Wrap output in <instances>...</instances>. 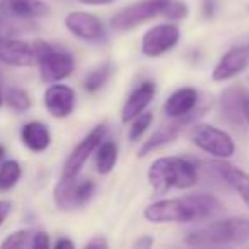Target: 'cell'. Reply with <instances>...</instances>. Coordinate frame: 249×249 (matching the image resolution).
I'll return each mask as SVG.
<instances>
[{
    "label": "cell",
    "mask_w": 249,
    "mask_h": 249,
    "mask_svg": "<svg viewBox=\"0 0 249 249\" xmlns=\"http://www.w3.org/2000/svg\"><path fill=\"white\" fill-rule=\"evenodd\" d=\"M154 96H156V84L150 82V80L140 84L137 89L132 90L128 99L124 101L123 107H121V121L128 123L135 116H139L140 113H143L147 106L152 103Z\"/></svg>",
    "instance_id": "obj_17"
},
{
    "label": "cell",
    "mask_w": 249,
    "mask_h": 249,
    "mask_svg": "<svg viewBox=\"0 0 249 249\" xmlns=\"http://www.w3.org/2000/svg\"><path fill=\"white\" fill-rule=\"evenodd\" d=\"M39 67V75L41 80L46 84L53 82H62L67 77H70V73L75 69V60L65 50H58L55 46L50 45L46 48V52L39 56L38 60Z\"/></svg>",
    "instance_id": "obj_10"
},
{
    "label": "cell",
    "mask_w": 249,
    "mask_h": 249,
    "mask_svg": "<svg viewBox=\"0 0 249 249\" xmlns=\"http://www.w3.org/2000/svg\"><path fill=\"white\" fill-rule=\"evenodd\" d=\"M52 12L45 0H0V16L11 19H38Z\"/></svg>",
    "instance_id": "obj_16"
},
{
    "label": "cell",
    "mask_w": 249,
    "mask_h": 249,
    "mask_svg": "<svg viewBox=\"0 0 249 249\" xmlns=\"http://www.w3.org/2000/svg\"><path fill=\"white\" fill-rule=\"evenodd\" d=\"M249 242V218L232 217L224 220H215L207 225L191 231L186 235V244L190 246H235Z\"/></svg>",
    "instance_id": "obj_3"
},
{
    "label": "cell",
    "mask_w": 249,
    "mask_h": 249,
    "mask_svg": "<svg viewBox=\"0 0 249 249\" xmlns=\"http://www.w3.org/2000/svg\"><path fill=\"white\" fill-rule=\"evenodd\" d=\"M21 140L31 152H45L52 145V133L50 128L41 121H29L22 126Z\"/></svg>",
    "instance_id": "obj_20"
},
{
    "label": "cell",
    "mask_w": 249,
    "mask_h": 249,
    "mask_svg": "<svg viewBox=\"0 0 249 249\" xmlns=\"http://www.w3.org/2000/svg\"><path fill=\"white\" fill-rule=\"evenodd\" d=\"M4 159H5V149L4 145H0V164L4 162Z\"/></svg>",
    "instance_id": "obj_37"
},
{
    "label": "cell",
    "mask_w": 249,
    "mask_h": 249,
    "mask_svg": "<svg viewBox=\"0 0 249 249\" xmlns=\"http://www.w3.org/2000/svg\"><path fill=\"white\" fill-rule=\"evenodd\" d=\"M242 107H244V120H246V123L249 124V94L246 92V96H244V104H242Z\"/></svg>",
    "instance_id": "obj_35"
},
{
    "label": "cell",
    "mask_w": 249,
    "mask_h": 249,
    "mask_svg": "<svg viewBox=\"0 0 249 249\" xmlns=\"http://www.w3.org/2000/svg\"><path fill=\"white\" fill-rule=\"evenodd\" d=\"M154 244V239L150 235H142L133 242V248H150Z\"/></svg>",
    "instance_id": "obj_32"
},
{
    "label": "cell",
    "mask_w": 249,
    "mask_h": 249,
    "mask_svg": "<svg viewBox=\"0 0 249 249\" xmlns=\"http://www.w3.org/2000/svg\"><path fill=\"white\" fill-rule=\"evenodd\" d=\"M249 65V43L248 45H235L222 55L218 63L213 67L212 79L215 82H225L234 77L241 75Z\"/></svg>",
    "instance_id": "obj_13"
},
{
    "label": "cell",
    "mask_w": 249,
    "mask_h": 249,
    "mask_svg": "<svg viewBox=\"0 0 249 249\" xmlns=\"http://www.w3.org/2000/svg\"><path fill=\"white\" fill-rule=\"evenodd\" d=\"M190 139L196 149L203 150L205 154L215 157V159L225 160L234 156L235 152V143L232 137L224 130L207 123H193Z\"/></svg>",
    "instance_id": "obj_4"
},
{
    "label": "cell",
    "mask_w": 249,
    "mask_h": 249,
    "mask_svg": "<svg viewBox=\"0 0 249 249\" xmlns=\"http://www.w3.org/2000/svg\"><path fill=\"white\" fill-rule=\"evenodd\" d=\"M224 213V205L210 193H195L184 198H171L150 203L143 217L152 224H186L205 222Z\"/></svg>",
    "instance_id": "obj_1"
},
{
    "label": "cell",
    "mask_w": 249,
    "mask_h": 249,
    "mask_svg": "<svg viewBox=\"0 0 249 249\" xmlns=\"http://www.w3.org/2000/svg\"><path fill=\"white\" fill-rule=\"evenodd\" d=\"M4 104V90H2V77H0V107Z\"/></svg>",
    "instance_id": "obj_36"
},
{
    "label": "cell",
    "mask_w": 249,
    "mask_h": 249,
    "mask_svg": "<svg viewBox=\"0 0 249 249\" xmlns=\"http://www.w3.org/2000/svg\"><path fill=\"white\" fill-rule=\"evenodd\" d=\"M31 248L33 249H48L50 248V235L43 231H35Z\"/></svg>",
    "instance_id": "obj_28"
},
{
    "label": "cell",
    "mask_w": 249,
    "mask_h": 249,
    "mask_svg": "<svg viewBox=\"0 0 249 249\" xmlns=\"http://www.w3.org/2000/svg\"><path fill=\"white\" fill-rule=\"evenodd\" d=\"M80 2L86 5L97 7V5H109V4H113V2H116V0H80Z\"/></svg>",
    "instance_id": "obj_34"
},
{
    "label": "cell",
    "mask_w": 249,
    "mask_h": 249,
    "mask_svg": "<svg viewBox=\"0 0 249 249\" xmlns=\"http://www.w3.org/2000/svg\"><path fill=\"white\" fill-rule=\"evenodd\" d=\"M114 67L113 63L107 60V62H103L101 65H97L96 69H92L84 79V89L87 92H97L101 87H104V84L109 80L111 73H113Z\"/></svg>",
    "instance_id": "obj_22"
},
{
    "label": "cell",
    "mask_w": 249,
    "mask_h": 249,
    "mask_svg": "<svg viewBox=\"0 0 249 249\" xmlns=\"http://www.w3.org/2000/svg\"><path fill=\"white\" fill-rule=\"evenodd\" d=\"M73 241H70V239H65V237H62V239H58V241L55 242V249H72L73 248Z\"/></svg>",
    "instance_id": "obj_33"
},
{
    "label": "cell",
    "mask_w": 249,
    "mask_h": 249,
    "mask_svg": "<svg viewBox=\"0 0 249 249\" xmlns=\"http://www.w3.org/2000/svg\"><path fill=\"white\" fill-rule=\"evenodd\" d=\"M210 169L213 171L218 179L224 181L227 186H231L241 196L246 207L249 208V174L246 171L239 169V167L224 162L222 159L212 162Z\"/></svg>",
    "instance_id": "obj_15"
},
{
    "label": "cell",
    "mask_w": 249,
    "mask_h": 249,
    "mask_svg": "<svg viewBox=\"0 0 249 249\" xmlns=\"http://www.w3.org/2000/svg\"><path fill=\"white\" fill-rule=\"evenodd\" d=\"M45 107L53 118L56 120H63V118L70 116L75 109L77 96L75 90L70 86H65L62 82H53L48 89L45 90Z\"/></svg>",
    "instance_id": "obj_14"
},
{
    "label": "cell",
    "mask_w": 249,
    "mask_h": 249,
    "mask_svg": "<svg viewBox=\"0 0 249 249\" xmlns=\"http://www.w3.org/2000/svg\"><path fill=\"white\" fill-rule=\"evenodd\" d=\"M203 113H205V107L203 109L193 111V113L188 114V116L173 118V121L162 124L160 128H157L156 132L149 137V140H145V142L142 143V147L139 149V157H145V156H149V154L156 152V150L162 149V147L167 145V143L174 142V140L179 137V133L183 132L186 126L196 123V120Z\"/></svg>",
    "instance_id": "obj_9"
},
{
    "label": "cell",
    "mask_w": 249,
    "mask_h": 249,
    "mask_svg": "<svg viewBox=\"0 0 249 249\" xmlns=\"http://www.w3.org/2000/svg\"><path fill=\"white\" fill-rule=\"evenodd\" d=\"M4 103L11 107L16 113H26L31 107V97L21 87H11L5 90L4 94Z\"/></svg>",
    "instance_id": "obj_24"
},
{
    "label": "cell",
    "mask_w": 249,
    "mask_h": 249,
    "mask_svg": "<svg viewBox=\"0 0 249 249\" xmlns=\"http://www.w3.org/2000/svg\"><path fill=\"white\" fill-rule=\"evenodd\" d=\"M118 162V145L113 140L104 139L96 149V169L99 174L106 176L114 169Z\"/></svg>",
    "instance_id": "obj_21"
},
{
    "label": "cell",
    "mask_w": 249,
    "mask_h": 249,
    "mask_svg": "<svg viewBox=\"0 0 249 249\" xmlns=\"http://www.w3.org/2000/svg\"><path fill=\"white\" fill-rule=\"evenodd\" d=\"M188 14H190V9L183 0H171L164 18L169 21H181V19H186Z\"/></svg>",
    "instance_id": "obj_27"
},
{
    "label": "cell",
    "mask_w": 249,
    "mask_h": 249,
    "mask_svg": "<svg viewBox=\"0 0 249 249\" xmlns=\"http://www.w3.org/2000/svg\"><path fill=\"white\" fill-rule=\"evenodd\" d=\"M12 212V203L9 200H0V227L4 225V222L7 220V217Z\"/></svg>",
    "instance_id": "obj_29"
},
{
    "label": "cell",
    "mask_w": 249,
    "mask_h": 249,
    "mask_svg": "<svg viewBox=\"0 0 249 249\" xmlns=\"http://www.w3.org/2000/svg\"><path fill=\"white\" fill-rule=\"evenodd\" d=\"M217 11V0H203V14L205 18H213Z\"/></svg>",
    "instance_id": "obj_30"
},
{
    "label": "cell",
    "mask_w": 249,
    "mask_h": 249,
    "mask_svg": "<svg viewBox=\"0 0 249 249\" xmlns=\"http://www.w3.org/2000/svg\"><path fill=\"white\" fill-rule=\"evenodd\" d=\"M152 120H154V114L149 113V111H143L140 113L139 116H135L132 120V126H130V132H128V137L132 142H137L143 137V133L149 130V126L152 124Z\"/></svg>",
    "instance_id": "obj_25"
},
{
    "label": "cell",
    "mask_w": 249,
    "mask_h": 249,
    "mask_svg": "<svg viewBox=\"0 0 249 249\" xmlns=\"http://www.w3.org/2000/svg\"><path fill=\"white\" fill-rule=\"evenodd\" d=\"M50 43L46 41H21L0 36V62L11 67H35Z\"/></svg>",
    "instance_id": "obj_7"
},
{
    "label": "cell",
    "mask_w": 249,
    "mask_h": 249,
    "mask_svg": "<svg viewBox=\"0 0 249 249\" xmlns=\"http://www.w3.org/2000/svg\"><path fill=\"white\" fill-rule=\"evenodd\" d=\"M22 167L18 160H4L0 164V191H9L21 181Z\"/></svg>",
    "instance_id": "obj_23"
},
{
    "label": "cell",
    "mask_w": 249,
    "mask_h": 249,
    "mask_svg": "<svg viewBox=\"0 0 249 249\" xmlns=\"http://www.w3.org/2000/svg\"><path fill=\"white\" fill-rule=\"evenodd\" d=\"M248 11H249V7H248Z\"/></svg>",
    "instance_id": "obj_38"
},
{
    "label": "cell",
    "mask_w": 249,
    "mask_h": 249,
    "mask_svg": "<svg viewBox=\"0 0 249 249\" xmlns=\"http://www.w3.org/2000/svg\"><path fill=\"white\" fill-rule=\"evenodd\" d=\"M169 2L171 0H140L128 7L120 9L111 18L109 26L114 31H130L143 22L152 21L154 18H164Z\"/></svg>",
    "instance_id": "obj_5"
},
{
    "label": "cell",
    "mask_w": 249,
    "mask_h": 249,
    "mask_svg": "<svg viewBox=\"0 0 249 249\" xmlns=\"http://www.w3.org/2000/svg\"><path fill=\"white\" fill-rule=\"evenodd\" d=\"M33 234H35V231H31V229H21V231H16L11 235H7V239L0 246L2 248H14V249L31 248Z\"/></svg>",
    "instance_id": "obj_26"
},
{
    "label": "cell",
    "mask_w": 249,
    "mask_h": 249,
    "mask_svg": "<svg viewBox=\"0 0 249 249\" xmlns=\"http://www.w3.org/2000/svg\"><path fill=\"white\" fill-rule=\"evenodd\" d=\"M65 28L72 33L75 38L82 39L86 43H94L101 45L107 39L104 24L99 21V18L90 12L84 11H73L67 14L65 18Z\"/></svg>",
    "instance_id": "obj_12"
},
{
    "label": "cell",
    "mask_w": 249,
    "mask_h": 249,
    "mask_svg": "<svg viewBox=\"0 0 249 249\" xmlns=\"http://www.w3.org/2000/svg\"><path fill=\"white\" fill-rule=\"evenodd\" d=\"M147 179L157 195H164L173 188H193L198 183V171L196 166L184 157H159L150 164Z\"/></svg>",
    "instance_id": "obj_2"
},
{
    "label": "cell",
    "mask_w": 249,
    "mask_h": 249,
    "mask_svg": "<svg viewBox=\"0 0 249 249\" xmlns=\"http://www.w3.org/2000/svg\"><path fill=\"white\" fill-rule=\"evenodd\" d=\"M198 104V90L193 87H181L176 92H173L164 103V113L173 118L188 116L195 111Z\"/></svg>",
    "instance_id": "obj_18"
},
{
    "label": "cell",
    "mask_w": 249,
    "mask_h": 249,
    "mask_svg": "<svg viewBox=\"0 0 249 249\" xmlns=\"http://www.w3.org/2000/svg\"><path fill=\"white\" fill-rule=\"evenodd\" d=\"M96 193V183L92 179H86L79 176L73 178H62L53 191L55 203L62 210H75L82 208L92 200Z\"/></svg>",
    "instance_id": "obj_6"
},
{
    "label": "cell",
    "mask_w": 249,
    "mask_h": 249,
    "mask_svg": "<svg viewBox=\"0 0 249 249\" xmlns=\"http://www.w3.org/2000/svg\"><path fill=\"white\" fill-rule=\"evenodd\" d=\"M106 124L101 123L97 126H94L79 143L77 147L69 154V157L65 159V164H63V171H62V178H73L79 176L80 171H82L84 164L87 162L90 156L96 152L97 145L106 139Z\"/></svg>",
    "instance_id": "obj_8"
},
{
    "label": "cell",
    "mask_w": 249,
    "mask_h": 249,
    "mask_svg": "<svg viewBox=\"0 0 249 249\" xmlns=\"http://www.w3.org/2000/svg\"><path fill=\"white\" fill-rule=\"evenodd\" d=\"M107 246H109V244H107V241H106V239H104V237H101V235H96V237H94V239H90V241L89 242H87V244H86V248H96V249H106L107 248Z\"/></svg>",
    "instance_id": "obj_31"
},
{
    "label": "cell",
    "mask_w": 249,
    "mask_h": 249,
    "mask_svg": "<svg viewBox=\"0 0 249 249\" xmlns=\"http://www.w3.org/2000/svg\"><path fill=\"white\" fill-rule=\"evenodd\" d=\"M244 96L246 90L242 87H229L227 90H224L220 99V107H222V116L227 123H231L232 126H242L244 120Z\"/></svg>",
    "instance_id": "obj_19"
},
{
    "label": "cell",
    "mask_w": 249,
    "mask_h": 249,
    "mask_svg": "<svg viewBox=\"0 0 249 249\" xmlns=\"http://www.w3.org/2000/svg\"><path fill=\"white\" fill-rule=\"evenodd\" d=\"M181 31L176 24H157L150 28L142 38V53L147 58H159L178 45Z\"/></svg>",
    "instance_id": "obj_11"
}]
</instances>
